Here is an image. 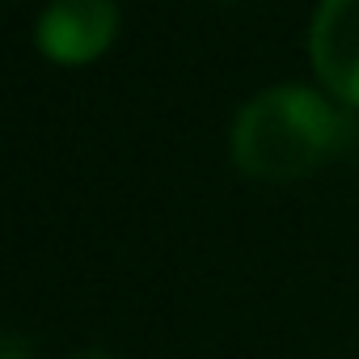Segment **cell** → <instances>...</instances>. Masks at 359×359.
<instances>
[{"instance_id":"obj_1","label":"cell","mask_w":359,"mask_h":359,"mask_svg":"<svg viewBox=\"0 0 359 359\" xmlns=\"http://www.w3.org/2000/svg\"><path fill=\"white\" fill-rule=\"evenodd\" d=\"M346 114H338L317 89L304 85H271L254 93L233 127H229V152L233 165L262 182H292L313 173L342 140Z\"/></svg>"},{"instance_id":"obj_2","label":"cell","mask_w":359,"mask_h":359,"mask_svg":"<svg viewBox=\"0 0 359 359\" xmlns=\"http://www.w3.org/2000/svg\"><path fill=\"white\" fill-rule=\"evenodd\" d=\"M118 30L114 0H51L39 18V47L55 64H85L106 51Z\"/></svg>"},{"instance_id":"obj_3","label":"cell","mask_w":359,"mask_h":359,"mask_svg":"<svg viewBox=\"0 0 359 359\" xmlns=\"http://www.w3.org/2000/svg\"><path fill=\"white\" fill-rule=\"evenodd\" d=\"M309 55L317 76L359 106V0H321L309 26Z\"/></svg>"},{"instance_id":"obj_4","label":"cell","mask_w":359,"mask_h":359,"mask_svg":"<svg viewBox=\"0 0 359 359\" xmlns=\"http://www.w3.org/2000/svg\"><path fill=\"white\" fill-rule=\"evenodd\" d=\"M22 338H5V359H22Z\"/></svg>"},{"instance_id":"obj_5","label":"cell","mask_w":359,"mask_h":359,"mask_svg":"<svg viewBox=\"0 0 359 359\" xmlns=\"http://www.w3.org/2000/svg\"><path fill=\"white\" fill-rule=\"evenodd\" d=\"M76 359H110V355H106V351H81Z\"/></svg>"}]
</instances>
